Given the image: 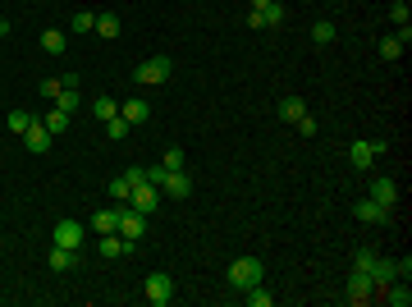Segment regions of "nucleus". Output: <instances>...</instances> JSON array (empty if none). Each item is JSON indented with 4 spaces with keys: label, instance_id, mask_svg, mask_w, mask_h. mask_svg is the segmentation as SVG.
Returning <instances> with one entry per match:
<instances>
[{
    "label": "nucleus",
    "instance_id": "obj_1",
    "mask_svg": "<svg viewBox=\"0 0 412 307\" xmlns=\"http://www.w3.org/2000/svg\"><path fill=\"white\" fill-rule=\"evenodd\" d=\"M147 184H156L165 198H188L193 193V179L184 170H165V165H147Z\"/></svg>",
    "mask_w": 412,
    "mask_h": 307
},
{
    "label": "nucleus",
    "instance_id": "obj_2",
    "mask_svg": "<svg viewBox=\"0 0 412 307\" xmlns=\"http://www.w3.org/2000/svg\"><path fill=\"white\" fill-rule=\"evenodd\" d=\"M261 275H266V266H261L257 257H239V262L229 266V285L234 289H252V285H261Z\"/></svg>",
    "mask_w": 412,
    "mask_h": 307
},
{
    "label": "nucleus",
    "instance_id": "obj_3",
    "mask_svg": "<svg viewBox=\"0 0 412 307\" xmlns=\"http://www.w3.org/2000/svg\"><path fill=\"white\" fill-rule=\"evenodd\" d=\"M142 230H147V216H142L138 207H129V202H124V207H120V230H115V234L129 243V253H133V243L142 239Z\"/></svg>",
    "mask_w": 412,
    "mask_h": 307
},
{
    "label": "nucleus",
    "instance_id": "obj_4",
    "mask_svg": "<svg viewBox=\"0 0 412 307\" xmlns=\"http://www.w3.org/2000/svg\"><path fill=\"white\" fill-rule=\"evenodd\" d=\"M133 78H138V83H147V88L165 83V78H170V55H152V60H142Z\"/></svg>",
    "mask_w": 412,
    "mask_h": 307
},
{
    "label": "nucleus",
    "instance_id": "obj_5",
    "mask_svg": "<svg viewBox=\"0 0 412 307\" xmlns=\"http://www.w3.org/2000/svg\"><path fill=\"white\" fill-rule=\"evenodd\" d=\"M367 275H371V285H376V294L385 285H394V280H399V262H394V257H371V266H367Z\"/></svg>",
    "mask_w": 412,
    "mask_h": 307
},
{
    "label": "nucleus",
    "instance_id": "obj_6",
    "mask_svg": "<svg viewBox=\"0 0 412 307\" xmlns=\"http://www.w3.org/2000/svg\"><path fill=\"white\" fill-rule=\"evenodd\" d=\"M51 243H60V248H69V253H78V248H83V225H78V220H55V230H51Z\"/></svg>",
    "mask_w": 412,
    "mask_h": 307
},
{
    "label": "nucleus",
    "instance_id": "obj_7",
    "mask_svg": "<svg viewBox=\"0 0 412 307\" xmlns=\"http://www.w3.org/2000/svg\"><path fill=\"white\" fill-rule=\"evenodd\" d=\"M129 207H138L142 216H152V211L161 207V188H156V184H147V179H142V184H133V193H129Z\"/></svg>",
    "mask_w": 412,
    "mask_h": 307
},
{
    "label": "nucleus",
    "instance_id": "obj_8",
    "mask_svg": "<svg viewBox=\"0 0 412 307\" xmlns=\"http://www.w3.org/2000/svg\"><path fill=\"white\" fill-rule=\"evenodd\" d=\"M174 298V280L165 271H156V275H147V303L152 307H165Z\"/></svg>",
    "mask_w": 412,
    "mask_h": 307
},
{
    "label": "nucleus",
    "instance_id": "obj_9",
    "mask_svg": "<svg viewBox=\"0 0 412 307\" xmlns=\"http://www.w3.org/2000/svg\"><path fill=\"white\" fill-rule=\"evenodd\" d=\"M353 216H358V220H367V225H390V220H394V207H385V202H371V198H362L358 207H353Z\"/></svg>",
    "mask_w": 412,
    "mask_h": 307
},
{
    "label": "nucleus",
    "instance_id": "obj_10",
    "mask_svg": "<svg viewBox=\"0 0 412 307\" xmlns=\"http://www.w3.org/2000/svg\"><path fill=\"white\" fill-rule=\"evenodd\" d=\"M51 143H55V133L46 129L42 120H33L28 129H23V147H28V152H37V156H42V152H51Z\"/></svg>",
    "mask_w": 412,
    "mask_h": 307
},
{
    "label": "nucleus",
    "instance_id": "obj_11",
    "mask_svg": "<svg viewBox=\"0 0 412 307\" xmlns=\"http://www.w3.org/2000/svg\"><path fill=\"white\" fill-rule=\"evenodd\" d=\"M371 294H376V285H371V275H367V271H353V275H348V294H344V298H348L353 307H362Z\"/></svg>",
    "mask_w": 412,
    "mask_h": 307
},
{
    "label": "nucleus",
    "instance_id": "obj_12",
    "mask_svg": "<svg viewBox=\"0 0 412 307\" xmlns=\"http://www.w3.org/2000/svg\"><path fill=\"white\" fill-rule=\"evenodd\" d=\"M367 198H371V202H385V207H394V202H399V184H394L390 175H376V179L367 184Z\"/></svg>",
    "mask_w": 412,
    "mask_h": 307
},
{
    "label": "nucleus",
    "instance_id": "obj_13",
    "mask_svg": "<svg viewBox=\"0 0 412 307\" xmlns=\"http://www.w3.org/2000/svg\"><path fill=\"white\" fill-rule=\"evenodd\" d=\"M248 28H257V33H261V28H284V5L275 0V5H266V10H252L248 14Z\"/></svg>",
    "mask_w": 412,
    "mask_h": 307
},
{
    "label": "nucleus",
    "instance_id": "obj_14",
    "mask_svg": "<svg viewBox=\"0 0 412 307\" xmlns=\"http://www.w3.org/2000/svg\"><path fill=\"white\" fill-rule=\"evenodd\" d=\"M380 152H385V143H353V147H348V161L358 165V170H371Z\"/></svg>",
    "mask_w": 412,
    "mask_h": 307
},
{
    "label": "nucleus",
    "instance_id": "obj_15",
    "mask_svg": "<svg viewBox=\"0 0 412 307\" xmlns=\"http://www.w3.org/2000/svg\"><path fill=\"white\" fill-rule=\"evenodd\" d=\"M408 42H412V28L403 23V28H399L394 37H380V55H385V60H399V55H403V46H408Z\"/></svg>",
    "mask_w": 412,
    "mask_h": 307
},
{
    "label": "nucleus",
    "instance_id": "obj_16",
    "mask_svg": "<svg viewBox=\"0 0 412 307\" xmlns=\"http://www.w3.org/2000/svg\"><path fill=\"white\" fill-rule=\"evenodd\" d=\"M92 230L97 234H115L120 230V207H101L97 216H92Z\"/></svg>",
    "mask_w": 412,
    "mask_h": 307
},
{
    "label": "nucleus",
    "instance_id": "obj_17",
    "mask_svg": "<svg viewBox=\"0 0 412 307\" xmlns=\"http://www.w3.org/2000/svg\"><path fill=\"white\" fill-rule=\"evenodd\" d=\"M380 294H385V303H390V307H408V303H412V289H408V280H394V285H385Z\"/></svg>",
    "mask_w": 412,
    "mask_h": 307
},
{
    "label": "nucleus",
    "instance_id": "obj_18",
    "mask_svg": "<svg viewBox=\"0 0 412 307\" xmlns=\"http://www.w3.org/2000/svg\"><path fill=\"white\" fill-rule=\"evenodd\" d=\"M120 115H124L129 124H147V115H152V106H147L142 97H133V101H124V106H120Z\"/></svg>",
    "mask_w": 412,
    "mask_h": 307
},
{
    "label": "nucleus",
    "instance_id": "obj_19",
    "mask_svg": "<svg viewBox=\"0 0 412 307\" xmlns=\"http://www.w3.org/2000/svg\"><path fill=\"white\" fill-rule=\"evenodd\" d=\"M97 253L101 257H124V253H129V243H124L120 234H101V239H97Z\"/></svg>",
    "mask_w": 412,
    "mask_h": 307
},
{
    "label": "nucleus",
    "instance_id": "obj_20",
    "mask_svg": "<svg viewBox=\"0 0 412 307\" xmlns=\"http://www.w3.org/2000/svg\"><path fill=\"white\" fill-rule=\"evenodd\" d=\"M303 115H307V101H303V97H284V101H280V120L298 124Z\"/></svg>",
    "mask_w": 412,
    "mask_h": 307
},
{
    "label": "nucleus",
    "instance_id": "obj_21",
    "mask_svg": "<svg viewBox=\"0 0 412 307\" xmlns=\"http://www.w3.org/2000/svg\"><path fill=\"white\" fill-rule=\"evenodd\" d=\"M243 303H248V307H271L275 294H266L261 285H252V289H243Z\"/></svg>",
    "mask_w": 412,
    "mask_h": 307
},
{
    "label": "nucleus",
    "instance_id": "obj_22",
    "mask_svg": "<svg viewBox=\"0 0 412 307\" xmlns=\"http://www.w3.org/2000/svg\"><path fill=\"white\" fill-rule=\"evenodd\" d=\"M129 129H133V124L124 120V115H110V120H106V133L115 138V143H124V138H129Z\"/></svg>",
    "mask_w": 412,
    "mask_h": 307
},
{
    "label": "nucleus",
    "instance_id": "obj_23",
    "mask_svg": "<svg viewBox=\"0 0 412 307\" xmlns=\"http://www.w3.org/2000/svg\"><path fill=\"white\" fill-rule=\"evenodd\" d=\"M74 262H78V257L69 253V248H60V243H55V248H51V271H69V266H74Z\"/></svg>",
    "mask_w": 412,
    "mask_h": 307
},
{
    "label": "nucleus",
    "instance_id": "obj_24",
    "mask_svg": "<svg viewBox=\"0 0 412 307\" xmlns=\"http://www.w3.org/2000/svg\"><path fill=\"white\" fill-rule=\"evenodd\" d=\"M55 110L74 115V110H78V88H60V97H55Z\"/></svg>",
    "mask_w": 412,
    "mask_h": 307
},
{
    "label": "nucleus",
    "instance_id": "obj_25",
    "mask_svg": "<svg viewBox=\"0 0 412 307\" xmlns=\"http://www.w3.org/2000/svg\"><path fill=\"white\" fill-rule=\"evenodd\" d=\"M42 124H46V129L55 133V138H60V133L69 129V115H65V110H46V120H42Z\"/></svg>",
    "mask_w": 412,
    "mask_h": 307
},
{
    "label": "nucleus",
    "instance_id": "obj_26",
    "mask_svg": "<svg viewBox=\"0 0 412 307\" xmlns=\"http://www.w3.org/2000/svg\"><path fill=\"white\" fill-rule=\"evenodd\" d=\"M312 42H321V46H330V42H335V23H330V19H321V23H312Z\"/></svg>",
    "mask_w": 412,
    "mask_h": 307
},
{
    "label": "nucleus",
    "instance_id": "obj_27",
    "mask_svg": "<svg viewBox=\"0 0 412 307\" xmlns=\"http://www.w3.org/2000/svg\"><path fill=\"white\" fill-rule=\"evenodd\" d=\"M92 115H97V120L106 124L110 115H120V106H115V101H110V97H97V101H92Z\"/></svg>",
    "mask_w": 412,
    "mask_h": 307
},
{
    "label": "nucleus",
    "instance_id": "obj_28",
    "mask_svg": "<svg viewBox=\"0 0 412 307\" xmlns=\"http://www.w3.org/2000/svg\"><path fill=\"white\" fill-rule=\"evenodd\" d=\"M42 46H46L51 55H60V51H65V33H60V28H46V33H42Z\"/></svg>",
    "mask_w": 412,
    "mask_h": 307
},
{
    "label": "nucleus",
    "instance_id": "obj_29",
    "mask_svg": "<svg viewBox=\"0 0 412 307\" xmlns=\"http://www.w3.org/2000/svg\"><path fill=\"white\" fill-rule=\"evenodd\" d=\"M97 33L101 37H120V19H115V14H97Z\"/></svg>",
    "mask_w": 412,
    "mask_h": 307
},
{
    "label": "nucleus",
    "instance_id": "obj_30",
    "mask_svg": "<svg viewBox=\"0 0 412 307\" xmlns=\"http://www.w3.org/2000/svg\"><path fill=\"white\" fill-rule=\"evenodd\" d=\"M5 124H10V129H14V133L23 138V129L33 124V115H28V110H10V115H5Z\"/></svg>",
    "mask_w": 412,
    "mask_h": 307
},
{
    "label": "nucleus",
    "instance_id": "obj_31",
    "mask_svg": "<svg viewBox=\"0 0 412 307\" xmlns=\"http://www.w3.org/2000/svg\"><path fill=\"white\" fill-rule=\"evenodd\" d=\"M74 33H97V14H74Z\"/></svg>",
    "mask_w": 412,
    "mask_h": 307
},
{
    "label": "nucleus",
    "instance_id": "obj_32",
    "mask_svg": "<svg viewBox=\"0 0 412 307\" xmlns=\"http://www.w3.org/2000/svg\"><path fill=\"white\" fill-rule=\"evenodd\" d=\"M129 193H133V184H129V179H115V184H110V198H115V202H129Z\"/></svg>",
    "mask_w": 412,
    "mask_h": 307
},
{
    "label": "nucleus",
    "instance_id": "obj_33",
    "mask_svg": "<svg viewBox=\"0 0 412 307\" xmlns=\"http://www.w3.org/2000/svg\"><path fill=\"white\" fill-rule=\"evenodd\" d=\"M60 88H65V78H42V97H46V101L60 97Z\"/></svg>",
    "mask_w": 412,
    "mask_h": 307
},
{
    "label": "nucleus",
    "instance_id": "obj_34",
    "mask_svg": "<svg viewBox=\"0 0 412 307\" xmlns=\"http://www.w3.org/2000/svg\"><path fill=\"white\" fill-rule=\"evenodd\" d=\"M161 165H165V170H184V147H170Z\"/></svg>",
    "mask_w": 412,
    "mask_h": 307
},
{
    "label": "nucleus",
    "instance_id": "obj_35",
    "mask_svg": "<svg viewBox=\"0 0 412 307\" xmlns=\"http://www.w3.org/2000/svg\"><path fill=\"white\" fill-rule=\"evenodd\" d=\"M298 133H303V138H316V133H321V124H316L312 115H303V120H298Z\"/></svg>",
    "mask_w": 412,
    "mask_h": 307
},
{
    "label": "nucleus",
    "instance_id": "obj_36",
    "mask_svg": "<svg viewBox=\"0 0 412 307\" xmlns=\"http://www.w3.org/2000/svg\"><path fill=\"white\" fill-rule=\"evenodd\" d=\"M390 19L399 23V28H403V23H408V0H399V5H394V10H390Z\"/></svg>",
    "mask_w": 412,
    "mask_h": 307
},
{
    "label": "nucleus",
    "instance_id": "obj_37",
    "mask_svg": "<svg viewBox=\"0 0 412 307\" xmlns=\"http://www.w3.org/2000/svg\"><path fill=\"white\" fill-rule=\"evenodd\" d=\"M124 179H129V184H142V179H147V170H142V165H129V170H124Z\"/></svg>",
    "mask_w": 412,
    "mask_h": 307
},
{
    "label": "nucleus",
    "instance_id": "obj_38",
    "mask_svg": "<svg viewBox=\"0 0 412 307\" xmlns=\"http://www.w3.org/2000/svg\"><path fill=\"white\" fill-rule=\"evenodd\" d=\"M371 257H376V253H371V248H362V253H358V266H353V271H367Z\"/></svg>",
    "mask_w": 412,
    "mask_h": 307
},
{
    "label": "nucleus",
    "instance_id": "obj_39",
    "mask_svg": "<svg viewBox=\"0 0 412 307\" xmlns=\"http://www.w3.org/2000/svg\"><path fill=\"white\" fill-rule=\"evenodd\" d=\"M394 262H399V280H408L412 275V257H394Z\"/></svg>",
    "mask_w": 412,
    "mask_h": 307
},
{
    "label": "nucleus",
    "instance_id": "obj_40",
    "mask_svg": "<svg viewBox=\"0 0 412 307\" xmlns=\"http://www.w3.org/2000/svg\"><path fill=\"white\" fill-rule=\"evenodd\" d=\"M266 5H275V0H252V10H266Z\"/></svg>",
    "mask_w": 412,
    "mask_h": 307
},
{
    "label": "nucleus",
    "instance_id": "obj_41",
    "mask_svg": "<svg viewBox=\"0 0 412 307\" xmlns=\"http://www.w3.org/2000/svg\"><path fill=\"white\" fill-rule=\"evenodd\" d=\"M5 33H10V23H0V37H5Z\"/></svg>",
    "mask_w": 412,
    "mask_h": 307
},
{
    "label": "nucleus",
    "instance_id": "obj_42",
    "mask_svg": "<svg viewBox=\"0 0 412 307\" xmlns=\"http://www.w3.org/2000/svg\"><path fill=\"white\" fill-rule=\"evenodd\" d=\"M0 23H5V19H0Z\"/></svg>",
    "mask_w": 412,
    "mask_h": 307
}]
</instances>
